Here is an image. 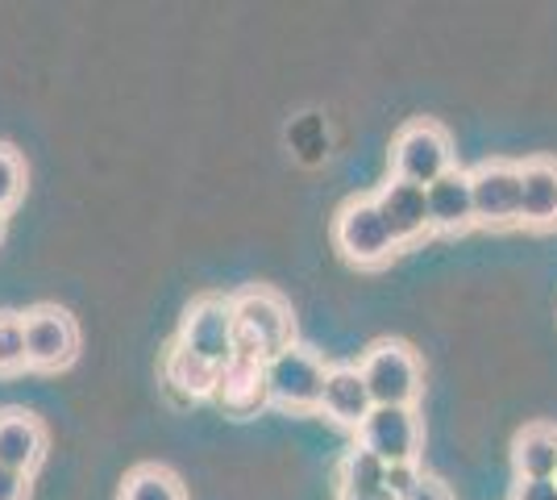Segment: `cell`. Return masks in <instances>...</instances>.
I'll return each instance as SVG.
<instances>
[{"label": "cell", "instance_id": "6da1fadb", "mask_svg": "<svg viewBox=\"0 0 557 500\" xmlns=\"http://www.w3.org/2000/svg\"><path fill=\"white\" fill-rule=\"evenodd\" d=\"M233 301V358L267 363L296 346V317L271 288H246Z\"/></svg>", "mask_w": 557, "mask_h": 500}, {"label": "cell", "instance_id": "7a4b0ae2", "mask_svg": "<svg viewBox=\"0 0 557 500\" xmlns=\"http://www.w3.org/2000/svg\"><path fill=\"white\" fill-rule=\"evenodd\" d=\"M333 242H337L342 259L354 263V267H367V271L387 267L404 251L392 239V230H387V221L379 214L374 196H358V200H349L346 209L337 214V221H333Z\"/></svg>", "mask_w": 557, "mask_h": 500}, {"label": "cell", "instance_id": "3957f363", "mask_svg": "<svg viewBox=\"0 0 557 500\" xmlns=\"http://www.w3.org/2000/svg\"><path fill=\"white\" fill-rule=\"evenodd\" d=\"M262 376H267V397H271V405L296 408V413L321 408L329 367H325V358L312 355L300 342L287 346V351H278L275 358H267Z\"/></svg>", "mask_w": 557, "mask_h": 500}, {"label": "cell", "instance_id": "277c9868", "mask_svg": "<svg viewBox=\"0 0 557 500\" xmlns=\"http://www.w3.org/2000/svg\"><path fill=\"white\" fill-rule=\"evenodd\" d=\"M374 408H412L420 397V363L404 342H374L358 363Z\"/></svg>", "mask_w": 557, "mask_h": 500}, {"label": "cell", "instance_id": "5b68a950", "mask_svg": "<svg viewBox=\"0 0 557 500\" xmlns=\"http://www.w3.org/2000/svg\"><path fill=\"white\" fill-rule=\"evenodd\" d=\"M392 171L395 180L408 184H437L445 171H454V143L437 121H408L392 146Z\"/></svg>", "mask_w": 557, "mask_h": 500}, {"label": "cell", "instance_id": "8992f818", "mask_svg": "<svg viewBox=\"0 0 557 500\" xmlns=\"http://www.w3.org/2000/svg\"><path fill=\"white\" fill-rule=\"evenodd\" d=\"M25 321V358L34 371H63L79 355V326L59 305H34L22 313Z\"/></svg>", "mask_w": 557, "mask_h": 500}, {"label": "cell", "instance_id": "52a82bcc", "mask_svg": "<svg viewBox=\"0 0 557 500\" xmlns=\"http://www.w3.org/2000/svg\"><path fill=\"white\" fill-rule=\"evenodd\" d=\"M180 346L187 355L205 358L216 371L233 363V301L230 296H200L191 301L180 326Z\"/></svg>", "mask_w": 557, "mask_h": 500}, {"label": "cell", "instance_id": "ba28073f", "mask_svg": "<svg viewBox=\"0 0 557 500\" xmlns=\"http://www.w3.org/2000/svg\"><path fill=\"white\" fill-rule=\"evenodd\" d=\"M470 188H474V225H487V230L520 225V163L491 159L474 167Z\"/></svg>", "mask_w": 557, "mask_h": 500}, {"label": "cell", "instance_id": "9c48e42d", "mask_svg": "<svg viewBox=\"0 0 557 500\" xmlns=\"http://www.w3.org/2000/svg\"><path fill=\"white\" fill-rule=\"evenodd\" d=\"M358 447L371 451L379 463H417L420 422L412 408H374L358 429Z\"/></svg>", "mask_w": 557, "mask_h": 500}, {"label": "cell", "instance_id": "30bf717a", "mask_svg": "<svg viewBox=\"0 0 557 500\" xmlns=\"http://www.w3.org/2000/svg\"><path fill=\"white\" fill-rule=\"evenodd\" d=\"M374 205L387 221L392 239L399 246H412V242L429 239L433 234V221H429V192L420 184H408V180H387L383 188L374 192Z\"/></svg>", "mask_w": 557, "mask_h": 500}, {"label": "cell", "instance_id": "8fae6325", "mask_svg": "<svg viewBox=\"0 0 557 500\" xmlns=\"http://www.w3.org/2000/svg\"><path fill=\"white\" fill-rule=\"evenodd\" d=\"M321 413H325L329 422H337V426H346V429H362V422L374 413L367 380H362V371H358L354 363L329 367L325 392H321Z\"/></svg>", "mask_w": 557, "mask_h": 500}, {"label": "cell", "instance_id": "7c38bea8", "mask_svg": "<svg viewBox=\"0 0 557 500\" xmlns=\"http://www.w3.org/2000/svg\"><path fill=\"white\" fill-rule=\"evenodd\" d=\"M429 221L433 234H466L474 225V188H470V171L454 167L445 171L437 184H429Z\"/></svg>", "mask_w": 557, "mask_h": 500}, {"label": "cell", "instance_id": "4fadbf2b", "mask_svg": "<svg viewBox=\"0 0 557 500\" xmlns=\"http://www.w3.org/2000/svg\"><path fill=\"white\" fill-rule=\"evenodd\" d=\"M47 454V429L25 408H4L0 413V467L29 476Z\"/></svg>", "mask_w": 557, "mask_h": 500}, {"label": "cell", "instance_id": "5bb4252c", "mask_svg": "<svg viewBox=\"0 0 557 500\" xmlns=\"http://www.w3.org/2000/svg\"><path fill=\"white\" fill-rule=\"evenodd\" d=\"M520 225L557 230V163L529 159L520 163Z\"/></svg>", "mask_w": 557, "mask_h": 500}, {"label": "cell", "instance_id": "9a60e30c", "mask_svg": "<svg viewBox=\"0 0 557 500\" xmlns=\"http://www.w3.org/2000/svg\"><path fill=\"white\" fill-rule=\"evenodd\" d=\"M267 363H246V358H233L230 367L221 371L216 380V401L230 417H255L258 408L267 405V376H262Z\"/></svg>", "mask_w": 557, "mask_h": 500}, {"label": "cell", "instance_id": "2e32d148", "mask_svg": "<svg viewBox=\"0 0 557 500\" xmlns=\"http://www.w3.org/2000/svg\"><path fill=\"white\" fill-rule=\"evenodd\" d=\"M511 463L520 479H557V426H524L511 442Z\"/></svg>", "mask_w": 557, "mask_h": 500}, {"label": "cell", "instance_id": "e0dca14e", "mask_svg": "<svg viewBox=\"0 0 557 500\" xmlns=\"http://www.w3.org/2000/svg\"><path fill=\"white\" fill-rule=\"evenodd\" d=\"M163 376H166V383L180 392V397H187V401L216 397V380H221V371H216L212 363H205V358H196V355H187L180 342L166 351Z\"/></svg>", "mask_w": 557, "mask_h": 500}, {"label": "cell", "instance_id": "ac0fdd59", "mask_svg": "<svg viewBox=\"0 0 557 500\" xmlns=\"http://www.w3.org/2000/svg\"><path fill=\"white\" fill-rule=\"evenodd\" d=\"M387 463H379L371 451H362V447H354V451L342 454V463H337V492L342 497H374V492H383L387 484Z\"/></svg>", "mask_w": 557, "mask_h": 500}, {"label": "cell", "instance_id": "d6986e66", "mask_svg": "<svg viewBox=\"0 0 557 500\" xmlns=\"http://www.w3.org/2000/svg\"><path fill=\"white\" fill-rule=\"evenodd\" d=\"M121 500H184V488L166 467L146 463L138 472H129L125 488H121Z\"/></svg>", "mask_w": 557, "mask_h": 500}, {"label": "cell", "instance_id": "ffe728a7", "mask_svg": "<svg viewBox=\"0 0 557 500\" xmlns=\"http://www.w3.org/2000/svg\"><path fill=\"white\" fill-rule=\"evenodd\" d=\"M25 367H29V358H25L22 313H0V376H17Z\"/></svg>", "mask_w": 557, "mask_h": 500}, {"label": "cell", "instance_id": "44dd1931", "mask_svg": "<svg viewBox=\"0 0 557 500\" xmlns=\"http://www.w3.org/2000/svg\"><path fill=\"white\" fill-rule=\"evenodd\" d=\"M25 192V163L13 146L0 143V214H9Z\"/></svg>", "mask_w": 557, "mask_h": 500}, {"label": "cell", "instance_id": "7402d4cb", "mask_svg": "<svg viewBox=\"0 0 557 500\" xmlns=\"http://www.w3.org/2000/svg\"><path fill=\"white\" fill-rule=\"evenodd\" d=\"M383 484H387V492H392L395 500H404L420 484V467H417V463H392Z\"/></svg>", "mask_w": 557, "mask_h": 500}, {"label": "cell", "instance_id": "603a6c76", "mask_svg": "<svg viewBox=\"0 0 557 500\" xmlns=\"http://www.w3.org/2000/svg\"><path fill=\"white\" fill-rule=\"evenodd\" d=\"M511 500H557V479H520Z\"/></svg>", "mask_w": 557, "mask_h": 500}, {"label": "cell", "instance_id": "cb8c5ba5", "mask_svg": "<svg viewBox=\"0 0 557 500\" xmlns=\"http://www.w3.org/2000/svg\"><path fill=\"white\" fill-rule=\"evenodd\" d=\"M25 497H29V476L0 467V500H25Z\"/></svg>", "mask_w": 557, "mask_h": 500}, {"label": "cell", "instance_id": "d4e9b609", "mask_svg": "<svg viewBox=\"0 0 557 500\" xmlns=\"http://www.w3.org/2000/svg\"><path fill=\"white\" fill-rule=\"evenodd\" d=\"M404 500H454V492L437 476H420V484Z\"/></svg>", "mask_w": 557, "mask_h": 500}, {"label": "cell", "instance_id": "484cf974", "mask_svg": "<svg viewBox=\"0 0 557 500\" xmlns=\"http://www.w3.org/2000/svg\"><path fill=\"white\" fill-rule=\"evenodd\" d=\"M342 500H395V497L387 492V488H383V492H374V497H342Z\"/></svg>", "mask_w": 557, "mask_h": 500}, {"label": "cell", "instance_id": "4316f807", "mask_svg": "<svg viewBox=\"0 0 557 500\" xmlns=\"http://www.w3.org/2000/svg\"><path fill=\"white\" fill-rule=\"evenodd\" d=\"M0 234H4V214H0Z\"/></svg>", "mask_w": 557, "mask_h": 500}]
</instances>
